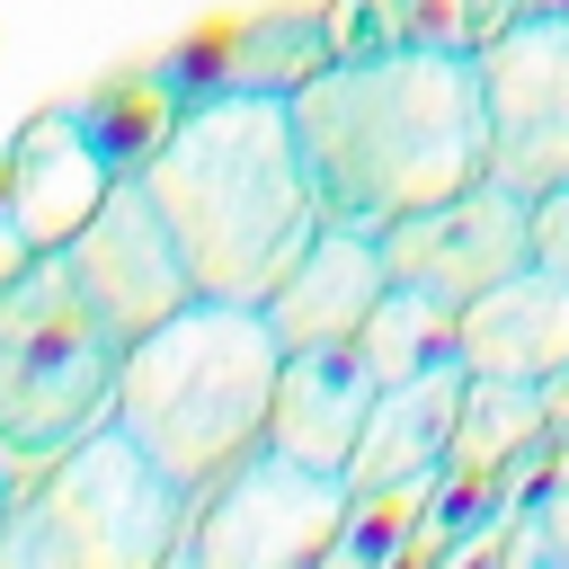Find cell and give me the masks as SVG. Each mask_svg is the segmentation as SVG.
Returning a JSON list of instances; mask_svg holds the SVG:
<instances>
[{
	"instance_id": "cell-1",
	"label": "cell",
	"mask_w": 569,
	"mask_h": 569,
	"mask_svg": "<svg viewBox=\"0 0 569 569\" xmlns=\"http://www.w3.org/2000/svg\"><path fill=\"white\" fill-rule=\"evenodd\" d=\"M284 107H293V151L320 222L382 231L489 169L480 53H436V44L338 53Z\"/></svg>"
},
{
	"instance_id": "cell-2",
	"label": "cell",
	"mask_w": 569,
	"mask_h": 569,
	"mask_svg": "<svg viewBox=\"0 0 569 569\" xmlns=\"http://www.w3.org/2000/svg\"><path fill=\"white\" fill-rule=\"evenodd\" d=\"M133 178L169 213L196 284L231 293V302H258L284 276V258L320 231L284 98H196V107H178V124L151 142V160Z\"/></svg>"
},
{
	"instance_id": "cell-3",
	"label": "cell",
	"mask_w": 569,
	"mask_h": 569,
	"mask_svg": "<svg viewBox=\"0 0 569 569\" xmlns=\"http://www.w3.org/2000/svg\"><path fill=\"white\" fill-rule=\"evenodd\" d=\"M276 365H284V338L267 329L258 302L196 293L169 320H151L142 338H124L107 418L142 453H160L187 489H204L222 462H240L249 445H267Z\"/></svg>"
},
{
	"instance_id": "cell-4",
	"label": "cell",
	"mask_w": 569,
	"mask_h": 569,
	"mask_svg": "<svg viewBox=\"0 0 569 569\" xmlns=\"http://www.w3.org/2000/svg\"><path fill=\"white\" fill-rule=\"evenodd\" d=\"M196 489L142 453L116 418L18 471L9 525H0V569H169L178 525Z\"/></svg>"
},
{
	"instance_id": "cell-5",
	"label": "cell",
	"mask_w": 569,
	"mask_h": 569,
	"mask_svg": "<svg viewBox=\"0 0 569 569\" xmlns=\"http://www.w3.org/2000/svg\"><path fill=\"white\" fill-rule=\"evenodd\" d=\"M116 356L124 338L89 311V293L71 284L53 249L0 276V453L36 471L71 436H89L107 418Z\"/></svg>"
},
{
	"instance_id": "cell-6",
	"label": "cell",
	"mask_w": 569,
	"mask_h": 569,
	"mask_svg": "<svg viewBox=\"0 0 569 569\" xmlns=\"http://www.w3.org/2000/svg\"><path fill=\"white\" fill-rule=\"evenodd\" d=\"M347 498H356L347 471H320L284 445H249L240 462H222L196 489L169 560L178 569H311V560H329Z\"/></svg>"
},
{
	"instance_id": "cell-7",
	"label": "cell",
	"mask_w": 569,
	"mask_h": 569,
	"mask_svg": "<svg viewBox=\"0 0 569 569\" xmlns=\"http://www.w3.org/2000/svg\"><path fill=\"white\" fill-rule=\"evenodd\" d=\"M382 267H391V284H418V293H436V302L462 311L498 276L533 267V196H516L507 178L480 169L471 187H453V196L382 222Z\"/></svg>"
},
{
	"instance_id": "cell-8",
	"label": "cell",
	"mask_w": 569,
	"mask_h": 569,
	"mask_svg": "<svg viewBox=\"0 0 569 569\" xmlns=\"http://www.w3.org/2000/svg\"><path fill=\"white\" fill-rule=\"evenodd\" d=\"M53 258L71 267V284L89 293V311H98L116 338H142L151 320H169L178 302L204 293L196 267H187V249H178V231H169V213L151 204V187H142L133 169L107 187V204H98Z\"/></svg>"
},
{
	"instance_id": "cell-9",
	"label": "cell",
	"mask_w": 569,
	"mask_h": 569,
	"mask_svg": "<svg viewBox=\"0 0 569 569\" xmlns=\"http://www.w3.org/2000/svg\"><path fill=\"white\" fill-rule=\"evenodd\" d=\"M489 89V178L542 196L569 178V18L525 9L498 44H480Z\"/></svg>"
},
{
	"instance_id": "cell-10",
	"label": "cell",
	"mask_w": 569,
	"mask_h": 569,
	"mask_svg": "<svg viewBox=\"0 0 569 569\" xmlns=\"http://www.w3.org/2000/svg\"><path fill=\"white\" fill-rule=\"evenodd\" d=\"M329 62H338L329 0H311V9H267L249 27H213V36L178 44V53H160L151 71L169 80L178 107H196V98H293Z\"/></svg>"
},
{
	"instance_id": "cell-11",
	"label": "cell",
	"mask_w": 569,
	"mask_h": 569,
	"mask_svg": "<svg viewBox=\"0 0 569 569\" xmlns=\"http://www.w3.org/2000/svg\"><path fill=\"white\" fill-rule=\"evenodd\" d=\"M116 178H124V169H116L107 142L89 133L80 98H62V107H36V116L18 124V142H9V160H0V204L18 213L27 249H62V240L107 204Z\"/></svg>"
},
{
	"instance_id": "cell-12",
	"label": "cell",
	"mask_w": 569,
	"mask_h": 569,
	"mask_svg": "<svg viewBox=\"0 0 569 569\" xmlns=\"http://www.w3.org/2000/svg\"><path fill=\"white\" fill-rule=\"evenodd\" d=\"M382 284H391L382 231L320 222V231L284 258V276L258 293V311H267V329H276L284 347H338V338H356V329L373 320Z\"/></svg>"
},
{
	"instance_id": "cell-13",
	"label": "cell",
	"mask_w": 569,
	"mask_h": 569,
	"mask_svg": "<svg viewBox=\"0 0 569 569\" xmlns=\"http://www.w3.org/2000/svg\"><path fill=\"white\" fill-rule=\"evenodd\" d=\"M382 400V373L356 338L338 347H284L276 365V400H267V445L320 462V471H347L356 462V436Z\"/></svg>"
},
{
	"instance_id": "cell-14",
	"label": "cell",
	"mask_w": 569,
	"mask_h": 569,
	"mask_svg": "<svg viewBox=\"0 0 569 569\" xmlns=\"http://www.w3.org/2000/svg\"><path fill=\"white\" fill-rule=\"evenodd\" d=\"M453 356L471 373H498V382H551V373H569V276L533 258V267L498 276L489 293H471L453 311Z\"/></svg>"
},
{
	"instance_id": "cell-15",
	"label": "cell",
	"mask_w": 569,
	"mask_h": 569,
	"mask_svg": "<svg viewBox=\"0 0 569 569\" xmlns=\"http://www.w3.org/2000/svg\"><path fill=\"white\" fill-rule=\"evenodd\" d=\"M462 391H471V365L462 356H427L418 373H391L365 436H356V462L347 480H409V471H445L453 453V418H462Z\"/></svg>"
},
{
	"instance_id": "cell-16",
	"label": "cell",
	"mask_w": 569,
	"mask_h": 569,
	"mask_svg": "<svg viewBox=\"0 0 569 569\" xmlns=\"http://www.w3.org/2000/svg\"><path fill=\"white\" fill-rule=\"evenodd\" d=\"M542 436H551V418H542V382H498V373H471L462 418H453L445 480H498V471H507V462H525Z\"/></svg>"
},
{
	"instance_id": "cell-17",
	"label": "cell",
	"mask_w": 569,
	"mask_h": 569,
	"mask_svg": "<svg viewBox=\"0 0 569 569\" xmlns=\"http://www.w3.org/2000/svg\"><path fill=\"white\" fill-rule=\"evenodd\" d=\"M436 498H445V471H409V480H356V498H347V525H338L329 560H347V569L427 560Z\"/></svg>"
},
{
	"instance_id": "cell-18",
	"label": "cell",
	"mask_w": 569,
	"mask_h": 569,
	"mask_svg": "<svg viewBox=\"0 0 569 569\" xmlns=\"http://www.w3.org/2000/svg\"><path fill=\"white\" fill-rule=\"evenodd\" d=\"M80 116H89V133L107 142V160H116V169H142V160H151V142L178 124V98H169V80L142 62V71H124V80L89 89V98H80Z\"/></svg>"
},
{
	"instance_id": "cell-19",
	"label": "cell",
	"mask_w": 569,
	"mask_h": 569,
	"mask_svg": "<svg viewBox=\"0 0 569 569\" xmlns=\"http://www.w3.org/2000/svg\"><path fill=\"white\" fill-rule=\"evenodd\" d=\"M356 347L373 356L382 382H391V373H418L427 356H453V302H436V293H418V284H382V302H373V320L356 329Z\"/></svg>"
},
{
	"instance_id": "cell-20",
	"label": "cell",
	"mask_w": 569,
	"mask_h": 569,
	"mask_svg": "<svg viewBox=\"0 0 569 569\" xmlns=\"http://www.w3.org/2000/svg\"><path fill=\"white\" fill-rule=\"evenodd\" d=\"M533 0H391L400 44H436V53H480L498 44Z\"/></svg>"
},
{
	"instance_id": "cell-21",
	"label": "cell",
	"mask_w": 569,
	"mask_h": 569,
	"mask_svg": "<svg viewBox=\"0 0 569 569\" xmlns=\"http://www.w3.org/2000/svg\"><path fill=\"white\" fill-rule=\"evenodd\" d=\"M533 258H542V267H560V276H569V178H560V187H542V196H533Z\"/></svg>"
},
{
	"instance_id": "cell-22",
	"label": "cell",
	"mask_w": 569,
	"mask_h": 569,
	"mask_svg": "<svg viewBox=\"0 0 569 569\" xmlns=\"http://www.w3.org/2000/svg\"><path fill=\"white\" fill-rule=\"evenodd\" d=\"M27 258H44V249H27V231H18V213L0 204V276H18Z\"/></svg>"
},
{
	"instance_id": "cell-23",
	"label": "cell",
	"mask_w": 569,
	"mask_h": 569,
	"mask_svg": "<svg viewBox=\"0 0 569 569\" xmlns=\"http://www.w3.org/2000/svg\"><path fill=\"white\" fill-rule=\"evenodd\" d=\"M9 498H18V462L0 453V525H9Z\"/></svg>"
},
{
	"instance_id": "cell-24",
	"label": "cell",
	"mask_w": 569,
	"mask_h": 569,
	"mask_svg": "<svg viewBox=\"0 0 569 569\" xmlns=\"http://www.w3.org/2000/svg\"><path fill=\"white\" fill-rule=\"evenodd\" d=\"M533 9H551V18H569V0H533Z\"/></svg>"
}]
</instances>
